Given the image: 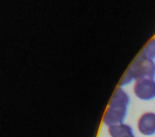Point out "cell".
I'll return each mask as SVG.
<instances>
[{
	"instance_id": "cell-1",
	"label": "cell",
	"mask_w": 155,
	"mask_h": 137,
	"mask_svg": "<svg viewBox=\"0 0 155 137\" xmlns=\"http://www.w3.org/2000/svg\"><path fill=\"white\" fill-rule=\"evenodd\" d=\"M130 97L120 88H117L113 95L103 118L107 126L123 123L127 113Z\"/></svg>"
},
{
	"instance_id": "cell-2",
	"label": "cell",
	"mask_w": 155,
	"mask_h": 137,
	"mask_svg": "<svg viewBox=\"0 0 155 137\" xmlns=\"http://www.w3.org/2000/svg\"><path fill=\"white\" fill-rule=\"evenodd\" d=\"M155 78V63L140 54L128 69L120 83L125 86L133 80L152 79Z\"/></svg>"
},
{
	"instance_id": "cell-3",
	"label": "cell",
	"mask_w": 155,
	"mask_h": 137,
	"mask_svg": "<svg viewBox=\"0 0 155 137\" xmlns=\"http://www.w3.org/2000/svg\"><path fill=\"white\" fill-rule=\"evenodd\" d=\"M134 92L140 100H150L155 98V81L152 79H143L136 81Z\"/></svg>"
},
{
	"instance_id": "cell-4",
	"label": "cell",
	"mask_w": 155,
	"mask_h": 137,
	"mask_svg": "<svg viewBox=\"0 0 155 137\" xmlns=\"http://www.w3.org/2000/svg\"><path fill=\"white\" fill-rule=\"evenodd\" d=\"M139 132L144 135L155 134V113L148 112L143 114L137 123Z\"/></svg>"
},
{
	"instance_id": "cell-5",
	"label": "cell",
	"mask_w": 155,
	"mask_h": 137,
	"mask_svg": "<svg viewBox=\"0 0 155 137\" xmlns=\"http://www.w3.org/2000/svg\"><path fill=\"white\" fill-rule=\"evenodd\" d=\"M108 132L111 137H135L132 128L124 123L109 126Z\"/></svg>"
},
{
	"instance_id": "cell-6",
	"label": "cell",
	"mask_w": 155,
	"mask_h": 137,
	"mask_svg": "<svg viewBox=\"0 0 155 137\" xmlns=\"http://www.w3.org/2000/svg\"><path fill=\"white\" fill-rule=\"evenodd\" d=\"M140 54L151 60L155 59V39H152L145 46Z\"/></svg>"
}]
</instances>
